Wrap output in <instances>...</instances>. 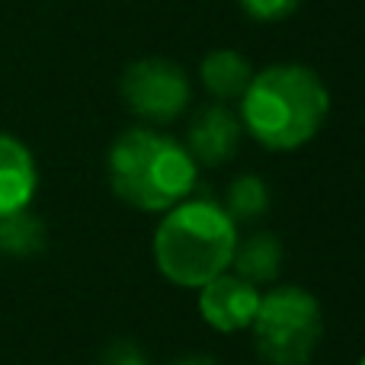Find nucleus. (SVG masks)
Returning a JSON list of instances; mask_svg holds the SVG:
<instances>
[{"instance_id":"dca6fc26","label":"nucleus","mask_w":365,"mask_h":365,"mask_svg":"<svg viewBox=\"0 0 365 365\" xmlns=\"http://www.w3.org/2000/svg\"><path fill=\"white\" fill-rule=\"evenodd\" d=\"M359 365H365V356H362V359H359Z\"/></svg>"},{"instance_id":"39448f33","label":"nucleus","mask_w":365,"mask_h":365,"mask_svg":"<svg viewBox=\"0 0 365 365\" xmlns=\"http://www.w3.org/2000/svg\"><path fill=\"white\" fill-rule=\"evenodd\" d=\"M128 113L148 125H167L180 119L192 100L189 74L170 58H138L125 68L119 83Z\"/></svg>"},{"instance_id":"20e7f679","label":"nucleus","mask_w":365,"mask_h":365,"mask_svg":"<svg viewBox=\"0 0 365 365\" xmlns=\"http://www.w3.org/2000/svg\"><path fill=\"white\" fill-rule=\"evenodd\" d=\"M250 330L266 365H308L324 336L321 302L302 285H276L259 298Z\"/></svg>"},{"instance_id":"ddd939ff","label":"nucleus","mask_w":365,"mask_h":365,"mask_svg":"<svg viewBox=\"0 0 365 365\" xmlns=\"http://www.w3.org/2000/svg\"><path fill=\"white\" fill-rule=\"evenodd\" d=\"M240 10L257 23H279L302 6V0H237Z\"/></svg>"},{"instance_id":"f257e3e1","label":"nucleus","mask_w":365,"mask_h":365,"mask_svg":"<svg viewBox=\"0 0 365 365\" xmlns=\"http://www.w3.org/2000/svg\"><path fill=\"white\" fill-rule=\"evenodd\" d=\"M330 93L304 64H269L257 71L240 96V125L266 151H298L324 128Z\"/></svg>"},{"instance_id":"0eeeda50","label":"nucleus","mask_w":365,"mask_h":365,"mask_svg":"<svg viewBox=\"0 0 365 365\" xmlns=\"http://www.w3.org/2000/svg\"><path fill=\"white\" fill-rule=\"evenodd\" d=\"M240 138H244V125L240 115L231 113L225 103H208V106L195 109V115L186 125V151L192 154L195 164L202 167H221L237 154Z\"/></svg>"},{"instance_id":"9d476101","label":"nucleus","mask_w":365,"mask_h":365,"mask_svg":"<svg viewBox=\"0 0 365 365\" xmlns=\"http://www.w3.org/2000/svg\"><path fill=\"white\" fill-rule=\"evenodd\" d=\"M202 87L208 90V96H215L218 103L240 100L253 77V68L240 51L234 48H212L199 64Z\"/></svg>"},{"instance_id":"1a4fd4ad","label":"nucleus","mask_w":365,"mask_h":365,"mask_svg":"<svg viewBox=\"0 0 365 365\" xmlns=\"http://www.w3.org/2000/svg\"><path fill=\"white\" fill-rule=\"evenodd\" d=\"M231 269L250 285H269L276 282L279 269H282V240L272 231H253L234 247Z\"/></svg>"},{"instance_id":"6e6552de","label":"nucleus","mask_w":365,"mask_h":365,"mask_svg":"<svg viewBox=\"0 0 365 365\" xmlns=\"http://www.w3.org/2000/svg\"><path fill=\"white\" fill-rule=\"evenodd\" d=\"M38 189V167L32 151L19 138L0 132V218L29 208Z\"/></svg>"},{"instance_id":"423d86ee","label":"nucleus","mask_w":365,"mask_h":365,"mask_svg":"<svg viewBox=\"0 0 365 365\" xmlns=\"http://www.w3.org/2000/svg\"><path fill=\"white\" fill-rule=\"evenodd\" d=\"M259 298L263 292L257 285L240 279L237 272H221L199 289V314L218 334H240L250 330Z\"/></svg>"},{"instance_id":"7ed1b4c3","label":"nucleus","mask_w":365,"mask_h":365,"mask_svg":"<svg viewBox=\"0 0 365 365\" xmlns=\"http://www.w3.org/2000/svg\"><path fill=\"white\" fill-rule=\"evenodd\" d=\"M237 221L208 195H189L167 208L154 231V263L167 282L202 289L231 269L237 247Z\"/></svg>"},{"instance_id":"f03ea898","label":"nucleus","mask_w":365,"mask_h":365,"mask_svg":"<svg viewBox=\"0 0 365 365\" xmlns=\"http://www.w3.org/2000/svg\"><path fill=\"white\" fill-rule=\"evenodd\" d=\"M106 177L125 205L138 212H167L192 195L199 164L182 141L154 125H135L109 145Z\"/></svg>"},{"instance_id":"4468645a","label":"nucleus","mask_w":365,"mask_h":365,"mask_svg":"<svg viewBox=\"0 0 365 365\" xmlns=\"http://www.w3.org/2000/svg\"><path fill=\"white\" fill-rule=\"evenodd\" d=\"M100 365H151V359L135 340H113L103 349Z\"/></svg>"},{"instance_id":"2eb2a0df","label":"nucleus","mask_w":365,"mask_h":365,"mask_svg":"<svg viewBox=\"0 0 365 365\" xmlns=\"http://www.w3.org/2000/svg\"><path fill=\"white\" fill-rule=\"evenodd\" d=\"M170 365H221L215 356H205V353H189V356H180V359H173Z\"/></svg>"},{"instance_id":"9b49d317","label":"nucleus","mask_w":365,"mask_h":365,"mask_svg":"<svg viewBox=\"0 0 365 365\" xmlns=\"http://www.w3.org/2000/svg\"><path fill=\"white\" fill-rule=\"evenodd\" d=\"M45 247V221L29 208H19L0 218V253L6 257H32Z\"/></svg>"},{"instance_id":"f8f14e48","label":"nucleus","mask_w":365,"mask_h":365,"mask_svg":"<svg viewBox=\"0 0 365 365\" xmlns=\"http://www.w3.org/2000/svg\"><path fill=\"white\" fill-rule=\"evenodd\" d=\"M269 208V186H266L263 177L257 173H240V177L231 180L225 192V212L231 215L234 221H257L266 215Z\"/></svg>"}]
</instances>
